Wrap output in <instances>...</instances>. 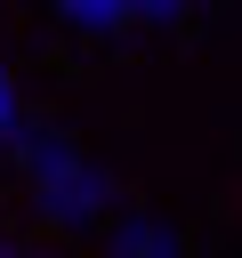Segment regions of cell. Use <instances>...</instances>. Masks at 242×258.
<instances>
[{
  "label": "cell",
  "mask_w": 242,
  "mask_h": 258,
  "mask_svg": "<svg viewBox=\"0 0 242 258\" xmlns=\"http://www.w3.org/2000/svg\"><path fill=\"white\" fill-rule=\"evenodd\" d=\"M16 153H24V169H32V202H40L56 226H89V218L113 210V177H105L97 161H81L73 137H56V129H24Z\"/></svg>",
  "instance_id": "obj_1"
},
{
  "label": "cell",
  "mask_w": 242,
  "mask_h": 258,
  "mask_svg": "<svg viewBox=\"0 0 242 258\" xmlns=\"http://www.w3.org/2000/svg\"><path fill=\"white\" fill-rule=\"evenodd\" d=\"M0 137H24V129H16V89H8V81H0Z\"/></svg>",
  "instance_id": "obj_4"
},
{
  "label": "cell",
  "mask_w": 242,
  "mask_h": 258,
  "mask_svg": "<svg viewBox=\"0 0 242 258\" xmlns=\"http://www.w3.org/2000/svg\"><path fill=\"white\" fill-rule=\"evenodd\" d=\"M56 24H81V32H129L137 8H129V0H73V8H56Z\"/></svg>",
  "instance_id": "obj_3"
},
{
  "label": "cell",
  "mask_w": 242,
  "mask_h": 258,
  "mask_svg": "<svg viewBox=\"0 0 242 258\" xmlns=\"http://www.w3.org/2000/svg\"><path fill=\"white\" fill-rule=\"evenodd\" d=\"M113 258H186V242H177L161 218L121 210V218H113Z\"/></svg>",
  "instance_id": "obj_2"
},
{
  "label": "cell",
  "mask_w": 242,
  "mask_h": 258,
  "mask_svg": "<svg viewBox=\"0 0 242 258\" xmlns=\"http://www.w3.org/2000/svg\"><path fill=\"white\" fill-rule=\"evenodd\" d=\"M0 258H16V250H0Z\"/></svg>",
  "instance_id": "obj_5"
}]
</instances>
